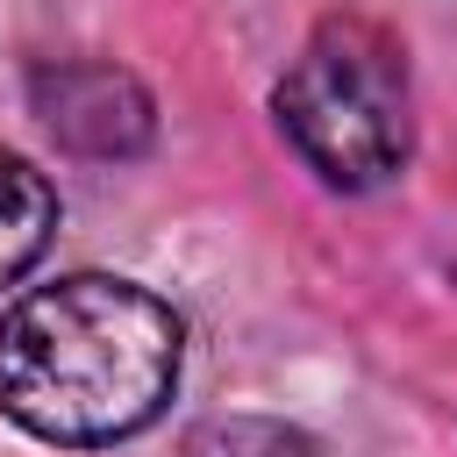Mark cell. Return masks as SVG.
Returning a JSON list of instances; mask_svg holds the SVG:
<instances>
[{"mask_svg":"<svg viewBox=\"0 0 457 457\" xmlns=\"http://www.w3.org/2000/svg\"><path fill=\"white\" fill-rule=\"evenodd\" d=\"M186 457H314V443L286 421H207L193 428Z\"/></svg>","mask_w":457,"mask_h":457,"instance_id":"obj_5","label":"cell"},{"mask_svg":"<svg viewBox=\"0 0 457 457\" xmlns=\"http://www.w3.org/2000/svg\"><path fill=\"white\" fill-rule=\"evenodd\" d=\"M179 386V314L129 278H57L0 321V414L43 443L100 450L164 414Z\"/></svg>","mask_w":457,"mask_h":457,"instance_id":"obj_1","label":"cell"},{"mask_svg":"<svg viewBox=\"0 0 457 457\" xmlns=\"http://www.w3.org/2000/svg\"><path fill=\"white\" fill-rule=\"evenodd\" d=\"M278 129L328 186H378L407 164V64L400 43L364 21L336 14L307 36L293 71L278 79Z\"/></svg>","mask_w":457,"mask_h":457,"instance_id":"obj_2","label":"cell"},{"mask_svg":"<svg viewBox=\"0 0 457 457\" xmlns=\"http://www.w3.org/2000/svg\"><path fill=\"white\" fill-rule=\"evenodd\" d=\"M36 114L79 157H136L150 143V93L114 64H43Z\"/></svg>","mask_w":457,"mask_h":457,"instance_id":"obj_3","label":"cell"},{"mask_svg":"<svg viewBox=\"0 0 457 457\" xmlns=\"http://www.w3.org/2000/svg\"><path fill=\"white\" fill-rule=\"evenodd\" d=\"M50 228H57V193H50V179H43L36 164H21V157H0V286H14V278L43 257Z\"/></svg>","mask_w":457,"mask_h":457,"instance_id":"obj_4","label":"cell"}]
</instances>
